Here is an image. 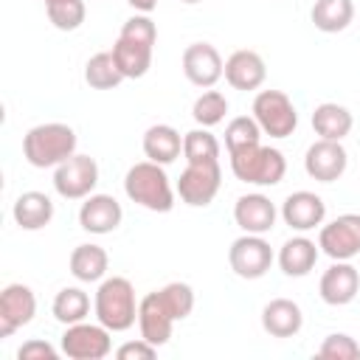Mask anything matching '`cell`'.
<instances>
[{
	"instance_id": "6da1fadb",
	"label": "cell",
	"mask_w": 360,
	"mask_h": 360,
	"mask_svg": "<svg viewBox=\"0 0 360 360\" xmlns=\"http://www.w3.org/2000/svg\"><path fill=\"white\" fill-rule=\"evenodd\" d=\"M76 143H79V138H76L73 127H68L62 121L37 124L22 135V158L34 169H56L70 155H76Z\"/></svg>"
},
{
	"instance_id": "7a4b0ae2",
	"label": "cell",
	"mask_w": 360,
	"mask_h": 360,
	"mask_svg": "<svg viewBox=\"0 0 360 360\" xmlns=\"http://www.w3.org/2000/svg\"><path fill=\"white\" fill-rule=\"evenodd\" d=\"M124 191L135 205L155 214H169L174 208V194H177L166 169L155 160H141L129 166L124 174Z\"/></svg>"
},
{
	"instance_id": "3957f363",
	"label": "cell",
	"mask_w": 360,
	"mask_h": 360,
	"mask_svg": "<svg viewBox=\"0 0 360 360\" xmlns=\"http://www.w3.org/2000/svg\"><path fill=\"white\" fill-rule=\"evenodd\" d=\"M93 315L110 332H127L138 321V298L132 281L124 276L101 278L93 295Z\"/></svg>"
},
{
	"instance_id": "277c9868",
	"label": "cell",
	"mask_w": 360,
	"mask_h": 360,
	"mask_svg": "<svg viewBox=\"0 0 360 360\" xmlns=\"http://www.w3.org/2000/svg\"><path fill=\"white\" fill-rule=\"evenodd\" d=\"M231 172L236 180L250 183V186H278L287 174V160L281 155V149L276 146H264V143H253L245 146L239 152H231Z\"/></svg>"
},
{
	"instance_id": "5b68a950",
	"label": "cell",
	"mask_w": 360,
	"mask_h": 360,
	"mask_svg": "<svg viewBox=\"0 0 360 360\" xmlns=\"http://www.w3.org/2000/svg\"><path fill=\"white\" fill-rule=\"evenodd\" d=\"M250 112H253L256 124L262 127V132L276 138V141L290 138L298 127L295 104L284 90H259L256 98H253Z\"/></svg>"
},
{
	"instance_id": "8992f818",
	"label": "cell",
	"mask_w": 360,
	"mask_h": 360,
	"mask_svg": "<svg viewBox=\"0 0 360 360\" xmlns=\"http://www.w3.org/2000/svg\"><path fill=\"white\" fill-rule=\"evenodd\" d=\"M110 335L112 332L98 321L96 323L79 321V323L65 326L59 349L70 360H101V357H107L112 352V338Z\"/></svg>"
},
{
	"instance_id": "52a82bcc",
	"label": "cell",
	"mask_w": 360,
	"mask_h": 360,
	"mask_svg": "<svg viewBox=\"0 0 360 360\" xmlns=\"http://www.w3.org/2000/svg\"><path fill=\"white\" fill-rule=\"evenodd\" d=\"M222 186V169L219 160L214 163H186V169L177 177V197L191 208H205L214 202Z\"/></svg>"
},
{
	"instance_id": "ba28073f",
	"label": "cell",
	"mask_w": 360,
	"mask_h": 360,
	"mask_svg": "<svg viewBox=\"0 0 360 360\" xmlns=\"http://www.w3.org/2000/svg\"><path fill=\"white\" fill-rule=\"evenodd\" d=\"M98 186V163L90 155H70L53 169V188L65 200H84Z\"/></svg>"
},
{
	"instance_id": "9c48e42d",
	"label": "cell",
	"mask_w": 360,
	"mask_h": 360,
	"mask_svg": "<svg viewBox=\"0 0 360 360\" xmlns=\"http://www.w3.org/2000/svg\"><path fill=\"white\" fill-rule=\"evenodd\" d=\"M273 259L276 256H273L270 242L264 236H259V233H242L228 248V264H231V270L239 278H248V281L262 278L270 270Z\"/></svg>"
},
{
	"instance_id": "30bf717a",
	"label": "cell",
	"mask_w": 360,
	"mask_h": 360,
	"mask_svg": "<svg viewBox=\"0 0 360 360\" xmlns=\"http://www.w3.org/2000/svg\"><path fill=\"white\" fill-rule=\"evenodd\" d=\"M318 248L332 262H352L360 256V214H340L318 231Z\"/></svg>"
},
{
	"instance_id": "8fae6325",
	"label": "cell",
	"mask_w": 360,
	"mask_h": 360,
	"mask_svg": "<svg viewBox=\"0 0 360 360\" xmlns=\"http://www.w3.org/2000/svg\"><path fill=\"white\" fill-rule=\"evenodd\" d=\"M37 315V295L28 284H6L0 292V338H11Z\"/></svg>"
},
{
	"instance_id": "7c38bea8",
	"label": "cell",
	"mask_w": 360,
	"mask_h": 360,
	"mask_svg": "<svg viewBox=\"0 0 360 360\" xmlns=\"http://www.w3.org/2000/svg\"><path fill=\"white\" fill-rule=\"evenodd\" d=\"M346 166H349V155H346V149H343L340 141L318 138L307 149V155H304V169L318 183H335V180H340L343 172H346Z\"/></svg>"
},
{
	"instance_id": "4fadbf2b",
	"label": "cell",
	"mask_w": 360,
	"mask_h": 360,
	"mask_svg": "<svg viewBox=\"0 0 360 360\" xmlns=\"http://www.w3.org/2000/svg\"><path fill=\"white\" fill-rule=\"evenodd\" d=\"M183 73L194 87H214L222 73H225V62L219 56V51L211 42H191L183 51Z\"/></svg>"
},
{
	"instance_id": "5bb4252c",
	"label": "cell",
	"mask_w": 360,
	"mask_h": 360,
	"mask_svg": "<svg viewBox=\"0 0 360 360\" xmlns=\"http://www.w3.org/2000/svg\"><path fill=\"white\" fill-rule=\"evenodd\" d=\"M276 217H278V208L262 191L242 194L233 202V222L242 228V233H259V236H264V233H270L276 228Z\"/></svg>"
},
{
	"instance_id": "9a60e30c",
	"label": "cell",
	"mask_w": 360,
	"mask_h": 360,
	"mask_svg": "<svg viewBox=\"0 0 360 360\" xmlns=\"http://www.w3.org/2000/svg\"><path fill=\"white\" fill-rule=\"evenodd\" d=\"M318 292H321V301L329 304V307H346L357 298L360 292V273L352 262H332L323 276H321V284H318Z\"/></svg>"
},
{
	"instance_id": "2e32d148",
	"label": "cell",
	"mask_w": 360,
	"mask_h": 360,
	"mask_svg": "<svg viewBox=\"0 0 360 360\" xmlns=\"http://www.w3.org/2000/svg\"><path fill=\"white\" fill-rule=\"evenodd\" d=\"M174 315L169 312V307L163 304L160 292H146L141 301H138V329H141V338L149 340L152 346H163L169 343L172 338V329H174Z\"/></svg>"
},
{
	"instance_id": "e0dca14e",
	"label": "cell",
	"mask_w": 360,
	"mask_h": 360,
	"mask_svg": "<svg viewBox=\"0 0 360 360\" xmlns=\"http://www.w3.org/2000/svg\"><path fill=\"white\" fill-rule=\"evenodd\" d=\"M281 219L298 233L315 231L326 219V202L315 191H292L281 202Z\"/></svg>"
},
{
	"instance_id": "ac0fdd59",
	"label": "cell",
	"mask_w": 360,
	"mask_h": 360,
	"mask_svg": "<svg viewBox=\"0 0 360 360\" xmlns=\"http://www.w3.org/2000/svg\"><path fill=\"white\" fill-rule=\"evenodd\" d=\"M124 219V208L121 202L112 197V194H90L84 197L82 208H79V225L82 231L87 233H96V236H104V233H112Z\"/></svg>"
},
{
	"instance_id": "d6986e66",
	"label": "cell",
	"mask_w": 360,
	"mask_h": 360,
	"mask_svg": "<svg viewBox=\"0 0 360 360\" xmlns=\"http://www.w3.org/2000/svg\"><path fill=\"white\" fill-rule=\"evenodd\" d=\"M225 82L233 87V90H259L267 79V65L262 59V53L256 51H248V48H239L233 51L228 59H225Z\"/></svg>"
},
{
	"instance_id": "ffe728a7",
	"label": "cell",
	"mask_w": 360,
	"mask_h": 360,
	"mask_svg": "<svg viewBox=\"0 0 360 360\" xmlns=\"http://www.w3.org/2000/svg\"><path fill=\"white\" fill-rule=\"evenodd\" d=\"M318 256H321L318 242H312L309 236L298 233V236H290V239L278 248L276 262H278V267H281L284 276H290V278H304V276L312 273Z\"/></svg>"
},
{
	"instance_id": "44dd1931",
	"label": "cell",
	"mask_w": 360,
	"mask_h": 360,
	"mask_svg": "<svg viewBox=\"0 0 360 360\" xmlns=\"http://www.w3.org/2000/svg\"><path fill=\"white\" fill-rule=\"evenodd\" d=\"M304 326V312L292 298H273L262 309V329L270 338H295Z\"/></svg>"
},
{
	"instance_id": "7402d4cb",
	"label": "cell",
	"mask_w": 360,
	"mask_h": 360,
	"mask_svg": "<svg viewBox=\"0 0 360 360\" xmlns=\"http://www.w3.org/2000/svg\"><path fill=\"white\" fill-rule=\"evenodd\" d=\"M152 48L141 39L124 37L118 34V39L112 42V59L118 65V70L124 73V79H141L146 76V70L152 68Z\"/></svg>"
},
{
	"instance_id": "603a6c76",
	"label": "cell",
	"mask_w": 360,
	"mask_h": 360,
	"mask_svg": "<svg viewBox=\"0 0 360 360\" xmlns=\"http://www.w3.org/2000/svg\"><path fill=\"white\" fill-rule=\"evenodd\" d=\"M143 155L146 160L169 166L183 155V135L172 124H152L143 132Z\"/></svg>"
},
{
	"instance_id": "cb8c5ba5",
	"label": "cell",
	"mask_w": 360,
	"mask_h": 360,
	"mask_svg": "<svg viewBox=\"0 0 360 360\" xmlns=\"http://www.w3.org/2000/svg\"><path fill=\"white\" fill-rule=\"evenodd\" d=\"M11 217L22 231H39L53 219V200L42 191H22L14 200Z\"/></svg>"
},
{
	"instance_id": "d4e9b609",
	"label": "cell",
	"mask_w": 360,
	"mask_h": 360,
	"mask_svg": "<svg viewBox=\"0 0 360 360\" xmlns=\"http://www.w3.org/2000/svg\"><path fill=\"white\" fill-rule=\"evenodd\" d=\"M68 267L73 273L76 281H84V284H93V281H101L107 278V267H110V256L101 245H93V242H84V245H76L70 259H68Z\"/></svg>"
},
{
	"instance_id": "484cf974",
	"label": "cell",
	"mask_w": 360,
	"mask_h": 360,
	"mask_svg": "<svg viewBox=\"0 0 360 360\" xmlns=\"http://www.w3.org/2000/svg\"><path fill=\"white\" fill-rule=\"evenodd\" d=\"M352 127H354V115L338 101H323L312 110V129L326 141H343L352 132Z\"/></svg>"
},
{
	"instance_id": "4316f807",
	"label": "cell",
	"mask_w": 360,
	"mask_h": 360,
	"mask_svg": "<svg viewBox=\"0 0 360 360\" xmlns=\"http://www.w3.org/2000/svg\"><path fill=\"white\" fill-rule=\"evenodd\" d=\"M309 20L323 34L346 31L354 20V3L352 0H315L312 11H309Z\"/></svg>"
},
{
	"instance_id": "83f0119b",
	"label": "cell",
	"mask_w": 360,
	"mask_h": 360,
	"mask_svg": "<svg viewBox=\"0 0 360 360\" xmlns=\"http://www.w3.org/2000/svg\"><path fill=\"white\" fill-rule=\"evenodd\" d=\"M51 312L59 323L70 326V323H79L90 315V295L82 290V287H62L51 304Z\"/></svg>"
},
{
	"instance_id": "f1b7e54d",
	"label": "cell",
	"mask_w": 360,
	"mask_h": 360,
	"mask_svg": "<svg viewBox=\"0 0 360 360\" xmlns=\"http://www.w3.org/2000/svg\"><path fill=\"white\" fill-rule=\"evenodd\" d=\"M84 82L93 87V90H112L124 82V73L118 70L115 59H112V51H101V53H93L84 65Z\"/></svg>"
},
{
	"instance_id": "f546056e",
	"label": "cell",
	"mask_w": 360,
	"mask_h": 360,
	"mask_svg": "<svg viewBox=\"0 0 360 360\" xmlns=\"http://www.w3.org/2000/svg\"><path fill=\"white\" fill-rule=\"evenodd\" d=\"M183 158L186 163H214L219 160V141L208 132V127L188 129L183 135Z\"/></svg>"
},
{
	"instance_id": "4dcf8cb0",
	"label": "cell",
	"mask_w": 360,
	"mask_h": 360,
	"mask_svg": "<svg viewBox=\"0 0 360 360\" xmlns=\"http://www.w3.org/2000/svg\"><path fill=\"white\" fill-rule=\"evenodd\" d=\"M262 127L256 124V118L253 115H236V118H231L228 121V127H225V149H228V155L231 152H239V149H245V146H253V143H262Z\"/></svg>"
},
{
	"instance_id": "1f68e13d",
	"label": "cell",
	"mask_w": 360,
	"mask_h": 360,
	"mask_svg": "<svg viewBox=\"0 0 360 360\" xmlns=\"http://www.w3.org/2000/svg\"><path fill=\"white\" fill-rule=\"evenodd\" d=\"M225 112H228V98L219 90H211V87L202 96H197L194 104H191V118L200 127H208V129L217 127L225 118Z\"/></svg>"
},
{
	"instance_id": "d6a6232c",
	"label": "cell",
	"mask_w": 360,
	"mask_h": 360,
	"mask_svg": "<svg viewBox=\"0 0 360 360\" xmlns=\"http://www.w3.org/2000/svg\"><path fill=\"white\" fill-rule=\"evenodd\" d=\"M45 14H48L53 28L76 31L84 22V17H87V6H84V0H56V3L45 6Z\"/></svg>"
},
{
	"instance_id": "836d02e7",
	"label": "cell",
	"mask_w": 360,
	"mask_h": 360,
	"mask_svg": "<svg viewBox=\"0 0 360 360\" xmlns=\"http://www.w3.org/2000/svg\"><path fill=\"white\" fill-rule=\"evenodd\" d=\"M158 292H160L163 304L169 307V312L174 315V321H186L191 315V309H194V290H191V284H186V281H169Z\"/></svg>"
},
{
	"instance_id": "e575fe53",
	"label": "cell",
	"mask_w": 360,
	"mask_h": 360,
	"mask_svg": "<svg viewBox=\"0 0 360 360\" xmlns=\"http://www.w3.org/2000/svg\"><path fill=\"white\" fill-rule=\"evenodd\" d=\"M318 357H323V360H357L360 357V343L346 332H332V335L323 338V343L318 349Z\"/></svg>"
},
{
	"instance_id": "d590c367",
	"label": "cell",
	"mask_w": 360,
	"mask_h": 360,
	"mask_svg": "<svg viewBox=\"0 0 360 360\" xmlns=\"http://www.w3.org/2000/svg\"><path fill=\"white\" fill-rule=\"evenodd\" d=\"M121 34H124V37H132V39H141V42H146V45H155V39H158V25H155V20H152L149 14H135V17H129V20L121 25Z\"/></svg>"
},
{
	"instance_id": "8d00e7d4",
	"label": "cell",
	"mask_w": 360,
	"mask_h": 360,
	"mask_svg": "<svg viewBox=\"0 0 360 360\" xmlns=\"http://www.w3.org/2000/svg\"><path fill=\"white\" fill-rule=\"evenodd\" d=\"M158 354V346H152L149 340L138 338V340H127L115 349V357L118 360H152Z\"/></svg>"
},
{
	"instance_id": "74e56055",
	"label": "cell",
	"mask_w": 360,
	"mask_h": 360,
	"mask_svg": "<svg viewBox=\"0 0 360 360\" xmlns=\"http://www.w3.org/2000/svg\"><path fill=\"white\" fill-rule=\"evenodd\" d=\"M56 349L48 343V340H25L20 349H17V357L20 360H56Z\"/></svg>"
},
{
	"instance_id": "f35d334b",
	"label": "cell",
	"mask_w": 360,
	"mask_h": 360,
	"mask_svg": "<svg viewBox=\"0 0 360 360\" xmlns=\"http://www.w3.org/2000/svg\"><path fill=\"white\" fill-rule=\"evenodd\" d=\"M127 3H129L138 14H149V11H155V8H158V3H160V0H127Z\"/></svg>"
},
{
	"instance_id": "ab89813d",
	"label": "cell",
	"mask_w": 360,
	"mask_h": 360,
	"mask_svg": "<svg viewBox=\"0 0 360 360\" xmlns=\"http://www.w3.org/2000/svg\"><path fill=\"white\" fill-rule=\"evenodd\" d=\"M183 3H188V6H194V3H202V0H183Z\"/></svg>"
},
{
	"instance_id": "60d3db41",
	"label": "cell",
	"mask_w": 360,
	"mask_h": 360,
	"mask_svg": "<svg viewBox=\"0 0 360 360\" xmlns=\"http://www.w3.org/2000/svg\"><path fill=\"white\" fill-rule=\"evenodd\" d=\"M42 3H45V6H48V3H56V0H42Z\"/></svg>"
}]
</instances>
